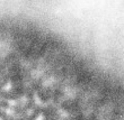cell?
Masks as SVG:
<instances>
[{"label":"cell","mask_w":124,"mask_h":120,"mask_svg":"<svg viewBox=\"0 0 124 120\" xmlns=\"http://www.w3.org/2000/svg\"><path fill=\"white\" fill-rule=\"evenodd\" d=\"M0 120H8V118H7L2 112H0Z\"/></svg>","instance_id":"obj_1"},{"label":"cell","mask_w":124,"mask_h":120,"mask_svg":"<svg viewBox=\"0 0 124 120\" xmlns=\"http://www.w3.org/2000/svg\"><path fill=\"white\" fill-rule=\"evenodd\" d=\"M18 120H31V119H28V118H20V119H18Z\"/></svg>","instance_id":"obj_2"}]
</instances>
